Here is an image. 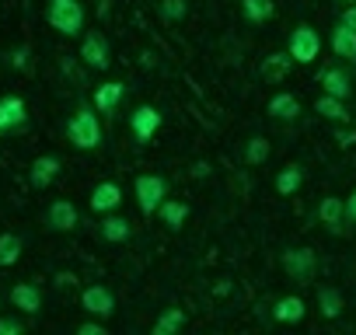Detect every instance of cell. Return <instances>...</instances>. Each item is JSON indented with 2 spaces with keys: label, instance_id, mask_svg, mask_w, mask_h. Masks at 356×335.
Instances as JSON below:
<instances>
[{
  "label": "cell",
  "instance_id": "cell-8",
  "mask_svg": "<svg viewBox=\"0 0 356 335\" xmlns=\"http://www.w3.org/2000/svg\"><path fill=\"white\" fill-rule=\"evenodd\" d=\"M161 126H164V112H161L157 105H136V108L129 112V133H133V140H136L140 147H147V143L161 133Z\"/></svg>",
  "mask_w": 356,
  "mask_h": 335
},
{
  "label": "cell",
  "instance_id": "cell-39",
  "mask_svg": "<svg viewBox=\"0 0 356 335\" xmlns=\"http://www.w3.org/2000/svg\"><path fill=\"white\" fill-rule=\"evenodd\" d=\"M56 283L63 286V283H74V272H56Z\"/></svg>",
  "mask_w": 356,
  "mask_h": 335
},
{
  "label": "cell",
  "instance_id": "cell-16",
  "mask_svg": "<svg viewBox=\"0 0 356 335\" xmlns=\"http://www.w3.org/2000/svg\"><path fill=\"white\" fill-rule=\"evenodd\" d=\"M318 224L328 231V234H346V199L339 196H325L318 203Z\"/></svg>",
  "mask_w": 356,
  "mask_h": 335
},
{
  "label": "cell",
  "instance_id": "cell-30",
  "mask_svg": "<svg viewBox=\"0 0 356 335\" xmlns=\"http://www.w3.org/2000/svg\"><path fill=\"white\" fill-rule=\"evenodd\" d=\"M154 11L164 25H182L189 18V0H157Z\"/></svg>",
  "mask_w": 356,
  "mask_h": 335
},
{
  "label": "cell",
  "instance_id": "cell-3",
  "mask_svg": "<svg viewBox=\"0 0 356 335\" xmlns=\"http://www.w3.org/2000/svg\"><path fill=\"white\" fill-rule=\"evenodd\" d=\"M77 60H81L91 74H108V67H112V46H108V35L98 32V28H84L81 46H77Z\"/></svg>",
  "mask_w": 356,
  "mask_h": 335
},
{
  "label": "cell",
  "instance_id": "cell-6",
  "mask_svg": "<svg viewBox=\"0 0 356 335\" xmlns=\"http://www.w3.org/2000/svg\"><path fill=\"white\" fill-rule=\"evenodd\" d=\"M42 227H46L49 234H70V231H77V227H81V210H77V203L67 199V196L49 199L46 210H42Z\"/></svg>",
  "mask_w": 356,
  "mask_h": 335
},
{
  "label": "cell",
  "instance_id": "cell-27",
  "mask_svg": "<svg viewBox=\"0 0 356 335\" xmlns=\"http://www.w3.org/2000/svg\"><path fill=\"white\" fill-rule=\"evenodd\" d=\"M276 193L280 196H297L300 189H304V164H297V161H290L286 168H280V175H276Z\"/></svg>",
  "mask_w": 356,
  "mask_h": 335
},
{
  "label": "cell",
  "instance_id": "cell-26",
  "mask_svg": "<svg viewBox=\"0 0 356 335\" xmlns=\"http://www.w3.org/2000/svg\"><path fill=\"white\" fill-rule=\"evenodd\" d=\"M22 252H25V234L22 231H4V234H0V269L18 265Z\"/></svg>",
  "mask_w": 356,
  "mask_h": 335
},
{
  "label": "cell",
  "instance_id": "cell-14",
  "mask_svg": "<svg viewBox=\"0 0 356 335\" xmlns=\"http://www.w3.org/2000/svg\"><path fill=\"white\" fill-rule=\"evenodd\" d=\"M88 206H91V213H115V210H122V186L112 182V179L95 182L91 193H88Z\"/></svg>",
  "mask_w": 356,
  "mask_h": 335
},
{
  "label": "cell",
  "instance_id": "cell-2",
  "mask_svg": "<svg viewBox=\"0 0 356 335\" xmlns=\"http://www.w3.org/2000/svg\"><path fill=\"white\" fill-rule=\"evenodd\" d=\"M42 18L63 39H81L84 35V25H88V11H84L81 0H46Z\"/></svg>",
  "mask_w": 356,
  "mask_h": 335
},
{
  "label": "cell",
  "instance_id": "cell-37",
  "mask_svg": "<svg viewBox=\"0 0 356 335\" xmlns=\"http://www.w3.org/2000/svg\"><path fill=\"white\" fill-rule=\"evenodd\" d=\"M346 220H349V224H356V189L346 196Z\"/></svg>",
  "mask_w": 356,
  "mask_h": 335
},
{
  "label": "cell",
  "instance_id": "cell-31",
  "mask_svg": "<svg viewBox=\"0 0 356 335\" xmlns=\"http://www.w3.org/2000/svg\"><path fill=\"white\" fill-rule=\"evenodd\" d=\"M60 74H63V77H70V81H74V88H88V74H91V70H88L84 63L77 67L70 56H63V60H60Z\"/></svg>",
  "mask_w": 356,
  "mask_h": 335
},
{
  "label": "cell",
  "instance_id": "cell-21",
  "mask_svg": "<svg viewBox=\"0 0 356 335\" xmlns=\"http://www.w3.org/2000/svg\"><path fill=\"white\" fill-rule=\"evenodd\" d=\"M314 112H318L321 119L335 122V126H346V122L353 119V112H349V101H342V98H335V95H325V91L314 98Z\"/></svg>",
  "mask_w": 356,
  "mask_h": 335
},
{
  "label": "cell",
  "instance_id": "cell-11",
  "mask_svg": "<svg viewBox=\"0 0 356 335\" xmlns=\"http://www.w3.org/2000/svg\"><path fill=\"white\" fill-rule=\"evenodd\" d=\"M8 304H11L15 311L29 314V318H39V314H42V304H46V297H42L39 283L18 279V283H15V286L8 290Z\"/></svg>",
  "mask_w": 356,
  "mask_h": 335
},
{
  "label": "cell",
  "instance_id": "cell-23",
  "mask_svg": "<svg viewBox=\"0 0 356 335\" xmlns=\"http://www.w3.org/2000/svg\"><path fill=\"white\" fill-rule=\"evenodd\" d=\"M238 8H241V18L255 28H262L276 18V0H238Z\"/></svg>",
  "mask_w": 356,
  "mask_h": 335
},
{
  "label": "cell",
  "instance_id": "cell-38",
  "mask_svg": "<svg viewBox=\"0 0 356 335\" xmlns=\"http://www.w3.org/2000/svg\"><path fill=\"white\" fill-rule=\"evenodd\" d=\"M203 175H210V164H193V179H203Z\"/></svg>",
  "mask_w": 356,
  "mask_h": 335
},
{
  "label": "cell",
  "instance_id": "cell-25",
  "mask_svg": "<svg viewBox=\"0 0 356 335\" xmlns=\"http://www.w3.org/2000/svg\"><path fill=\"white\" fill-rule=\"evenodd\" d=\"M342 307H346L342 290L332 286V283H321V286H318V314L328 318V321H335V318L342 314Z\"/></svg>",
  "mask_w": 356,
  "mask_h": 335
},
{
  "label": "cell",
  "instance_id": "cell-24",
  "mask_svg": "<svg viewBox=\"0 0 356 335\" xmlns=\"http://www.w3.org/2000/svg\"><path fill=\"white\" fill-rule=\"evenodd\" d=\"M186 325H189V318L182 307H161V314L150 325V335H178Z\"/></svg>",
  "mask_w": 356,
  "mask_h": 335
},
{
  "label": "cell",
  "instance_id": "cell-5",
  "mask_svg": "<svg viewBox=\"0 0 356 335\" xmlns=\"http://www.w3.org/2000/svg\"><path fill=\"white\" fill-rule=\"evenodd\" d=\"M280 265H283V272H286L293 283L307 286V283H314V276H318V252L307 248V245L286 248V252L280 255Z\"/></svg>",
  "mask_w": 356,
  "mask_h": 335
},
{
  "label": "cell",
  "instance_id": "cell-1",
  "mask_svg": "<svg viewBox=\"0 0 356 335\" xmlns=\"http://www.w3.org/2000/svg\"><path fill=\"white\" fill-rule=\"evenodd\" d=\"M63 133L70 140L74 150H102L105 147V129H102V115L91 101H77L74 112L63 122Z\"/></svg>",
  "mask_w": 356,
  "mask_h": 335
},
{
  "label": "cell",
  "instance_id": "cell-34",
  "mask_svg": "<svg viewBox=\"0 0 356 335\" xmlns=\"http://www.w3.org/2000/svg\"><path fill=\"white\" fill-rule=\"evenodd\" d=\"M77 335H108V328H105V321H102V318H95V321L77 325Z\"/></svg>",
  "mask_w": 356,
  "mask_h": 335
},
{
  "label": "cell",
  "instance_id": "cell-41",
  "mask_svg": "<svg viewBox=\"0 0 356 335\" xmlns=\"http://www.w3.org/2000/svg\"><path fill=\"white\" fill-rule=\"evenodd\" d=\"M0 311H4V297H0Z\"/></svg>",
  "mask_w": 356,
  "mask_h": 335
},
{
  "label": "cell",
  "instance_id": "cell-36",
  "mask_svg": "<svg viewBox=\"0 0 356 335\" xmlns=\"http://www.w3.org/2000/svg\"><path fill=\"white\" fill-rule=\"evenodd\" d=\"M335 143L339 147H353L356 143V129H335Z\"/></svg>",
  "mask_w": 356,
  "mask_h": 335
},
{
  "label": "cell",
  "instance_id": "cell-9",
  "mask_svg": "<svg viewBox=\"0 0 356 335\" xmlns=\"http://www.w3.org/2000/svg\"><path fill=\"white\" fill-rule=\"evenodd\" d=\"M29 129V105L22 95H0V136H18Z\"/></svg>",
  "mask_w": 356,
  "mask_h": 335
},
{
  "label": "cell",
  "instance_id": "cell-7",
  "mask_svg": "<svg viewBox=\"0 0 356 335\" xmlns=\"http://www.w3.org/2000/svg\"><path fill=\"white\" fill-rule=\"evenodd\" d=\"M286 53H290V60H293L297 67L314 63V60L321 56V35H318V28H314V25H307V22H300V25L290 32Z\"/></svg>",
  "mask_w": 356,
  "mask_h": 335
},
{
  "label": "cell",
  "instance_id": "cell-13",
  "mask_svg": "<svg viewBox=\"0 0 356 335\" xmlns=\"http://www.w3.org/2000/svg\"><path fill=\"white\" fill-rule=\"evenodd\" d=\"M60 172H63V157L60 154H39L32 161V168H29V186L39 189V193H46L60 179Z\"/></svg>",
  "mask_w": 356,
  "mask_h": 335
},
{
  "label": "cell",
  "instance_id": "cell-33",
  "mask_svg": "<svg viewBox=\"0 0 356 335\" xmlns=\"http://www.w3.org/2000/svg\"><path fill=\"white\" fill-rule=\"evenodd\" d=\"M8 67H11V70H22V74L32 70V49H29V46H15V49L8 53Z\"/></svg>",
  "mask_w": 356,
  "mask_h": 335
},
{
  "label": "cell",
  "instance_id": "cell-40",
  "mask_svg": "<svg viewBox=\"0 0 356 335\" xmlns=\"http://www.w3.org/2000/svg\"><path fill=\"white\" fill-rule=\"evenodd\" d=\"M335 4H342V8H346V4H356V0H335Z\"/></svg>",
  "mask_w": 356,
  "mask_h": 335
},
{
  "label": "cell",
  "instance_id": "cell-15",
  "mask_svg": "<svg viewBox=\"0 0 356 335\" xmlns=\"http://www.w3.org/2000/svg\"><path fill=\"white\" fill-rule=\"evenodd\" d=\"M318 88H321L325 95H335V98L349 101V98H353V74H349L342 63H332V67H325V70L318 74Z\"/></svg>",
  "mask_w": 356,
  "mask_h": 335
},
{
  "label": "cell",
  "instance_id": "cell-35",
  "mask_svg": "<svg viewBox=\"0 0 356 335\" xmlns=\"http://www.w3.org/2000/svg\"><path fill=\"white\" fill-rule=\"evenodd\" d=\"M335 25H346V28H353V32H356V4H346V8L339 11Z\"/></svg>",
  "mask_w": 356,
  "mask_h": 335
},
{
  "label": "cell",
  "instance_id": "cell-19",
  "mask_svg": "<svg viewBox=\"0 0 356 335\" xmlns=\"http://www.w3.org/2000/svg\"><path fill=\"white\" fill-rule=\"evenodd\" d=\"M266 115L276 119V122H293L300 115V98L290 95V91H276L269 101H266Z\"/></svg>",
  "mask_w": 356,
  "mask_h": 335
},
{
  "label": "cell",
  "instance_id": "cell-28",
  "mask_svg": "<svg viewBox=\"0 0 356 335\" xmlns=\"http://www.w3.org/2000/svg\"><path fill=\"white\" fill-rule=\"evenodd\" d=\"M269 154H273V143H269V136H262V133H252V136L245 140V150H241V157H245V164H248V168H262V164L269 161Z\"/></svg>",
  "mask_w": 356,
  "mask_h": 335
},
{
  "label": "cell",
  "instance_id": "cell-32",
  "mask_svg": "<svg viewBox=\"0 0 356 335\" xmlns=\"http://www.w3.org/2000/svg\"><path fill=\"white\" fill-rule=\"evenodd\" d=\"M29 328V314H0V335H22Z\"/></svg>",
  "mask_w": 356,
  "mask_h": 335
},
{
  "label": "cell",
  "instance_id": "cell-20",
  "mask_svg": "<svg viewBox=\"0 0 356 335\" xmlns=\"http://www.w3.org/2000/svg\"><path fill=\"white\" fill-rule=\"evenodd\" d=\"M189 213H193V210H189V203H186V199H171V196H168V199L161 203V210H157V220L164 224V231L178 234V231L186 227Z\"/></svg>",
  "mask_w": 356,
  "mask_h": 335
},
{
  "label": "cell",
  "instance_id": "cell-4",
  "mask_svg": "<svg viewBox=\"0 0 356 335\" xmlns=\"http://www.w3.org/2000/svg\"><path fill=\"white\" fill-rule=\"evenodd\" d=\"M133 196H136V206L143 217H157L161 203L168 199V179L157 172H143L133 179Z\"/></svg>",
  "mask_w": 356,
  "mask_h": 335
},
{
  "label": "cell",
  "instance_id": "cell-29",
  "mask_svg": "<svg viewBox=\"0 0 356 335\" xmlns=\"http://www.w3.org/2000/svg\"><path fill=\"white\" fill-rule=\"evenodd\" d=\"M332 53L346 63H356V32L346 25H335L332 28Z\"/></svg>",
  "mask_w": 356,
  "mask_h": 335
},
{
  "label": "cell",
  "instance_id": "cell-12",
  "mask_svg": "<svg viewBox=\"0 0 356 335\" xmlns=\"http://www.w3.org/2000/svg\"><path fill=\"white\" fill-rule=\"evenodd\" d=\"M81 311H88L91 318H102L108 321L115 314V293L105 286V283H91L81 290Z\"/></svg>",
  "mask_w": 356,
  "mask_h": 335
},
{
  "label": "cell",
  "instance_id": "cell-17",
  "mask_svg": "<svg viewBox=\"0 0 356 335\" xmlns=\"http://www.w3.org/2000/svg\"><path fill=\"white\" fill-rule=\"evenodd\" d=\"M98 238H102L105 245H126V241L133 238V224H129L126 217H119V210H115V213H102V220H98Z\"/></svg>",
  "mask_w": 356,
  "mask_h": 335
},
{
  "label": "cell",
  "instance_id": "cell-10",
  "mask_svg": "<svg viewBox=\"0 0 356 335\" xmlns=\"http://www.w3.org/2000/svg\"><path fill=\"white\" fill-rule=\"evenodd\" d=\"M126 95H129V84H126V81H102V84L95 88L91 105L98 108V115H102V119H112V115L122 108Z\"/></svg>",
  "mask_w": 356,
  "mask_h": 335
},
{
  "label": "cell",
  "instance_id": "cell-22",
  "mask_svg": "<svg viewBox=\"0 0 356 335\" xmlns=\"http://www.w3.org/2000/svg\"><path fill=\"white\" fill-rule=\"evenodd\" d=\"M307 318V304H304V297H280L276 304H273V321H280V325H300Z\"/></svg>",
  "mask_w": 356,
  "mask_h": 335
},
{
  "label": "cell",
  "instance_id": "cell-18",
  "mask_svg": "<svg viewBox=\"0 0 356 335\" xmlns=\"http://www.w3.org/2000/svg\"><path fill=\"white\" fill-rule=\"evenodd\" d=\"M293 67H297V63L290 60V53H286V49H276V53L262 56V63H259V77H262L266 84H280Z\"/></svg>",
  "mask_w": 356,
  "mask_h": 335
}]
</instances>
